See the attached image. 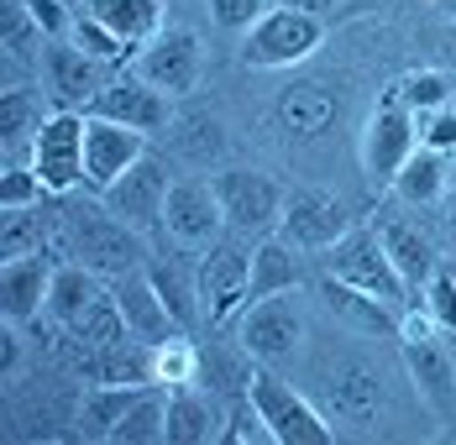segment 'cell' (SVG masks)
Segmentation results:
<instances>
[{
  "label": "cell",
  "instance_id": "6da1fadb",
  "mask_svg": "<svg viewBox=\"0 0 456 445\" xmlns=\"http://www.w3.org/2000/svg\"><path fill=\"white\" fill-rule=\"evenodd\" d=\"M325 37V21L294 5H268L247 32H241V63L247 69H289L305 63Z\"/></svg>",
  "mask_w": 456,
  "mask_h": 445
},
{
  "label": "cell",
  "instance_id": "7a4b0ae2",
  "mask_svg": "<svg viewBox=\"0 0 456 445\" xmlns=\"http://www.w3.org/2000/svg\"><path fill=\"white\" fill-rule=\"evenodd\" d=\"M252 304V247L241 241H216L200 257V320L205 325H231Z\"/></svg>",
  "mask_w": 456,
  "mask_h": 445
},
{
  "label": "cell",
  "instance_id": "3957f363",
  "mask_svg": "<svg viewBox=\"0 0 456 445\" xmlns=\"http://www.w3.org/2000/svg\"><path fill=\"white\" fill-rule=\"evenodd\" d=\"M325 278H341V283L362 288V294H372V299L394 304V310L410 304V288H404L399 267H394V257H388L383 236H372V231H346V236L330 247V257H325Z\"/></svg>",
  "mask_w": 456,
  "mask_h": 445
},
{
  "label": "cell",
  "instance_id": "277c9868",
  "mask_svg": "<svg viewBox=\"0 0 456 445\" xmlns=\"http://www.w3.org/2000/svg\"><path fill=\"white\" fill-rule=\"evenodd\" d=\"M210 189L221 199L226 231H236V236H273L283 221V189L257 168H221V174H210Z\"/></svg>",
  "mask_w": 456,
  "mask_h": 445
},
{
  "label": "cell",
  "instance_id": "5b68a950",
  "mask_svg": "<svg viewBox=\"0 0 456 445\" xmlns=\"http://www.w3.org/2000/svg\"><path fill=\"white\" fill-rule=\"evenodd\" d=\"M74 257L90 267L94 278H126V272H137L147 267V241L137 236V225L116 221L105 205H100V215L90 210V221L74 225Z\"/></svg>",
  "mask_w": 456,
  "mask_h": 445
},
{
  "label": "cell",
  "instance_id": "8992f818",
  "mask_svg": "<svg viewBox=\"0 0 456 445\" xmlns=\"http://www.w3.org/2000/svg\"><path fill=\"white\" fill-rule=\"evenodd\" d=\"M32 168L47 194H69L85 183V110H53L32 136Z\"/></svg>",
  "mask_w": 456,
  "mask_h": 445
},
{
  "label": "cell",
  "instance_id": "52a82bcc",
  "mask_svg": "<svg viewBox=\"0 0 456 445\" xmlns=\"http://www.w3.org/2000/svg\"><path fill=\"white\" fill-rule=\"evenodd\" d=\"M168 189H174V178H168V163H163V152H142L137 163L126 168V174L116 178L105 194H100V205L116 215V221L137 225V231H147V225L163 221V205H168Z\"/></svg>",
  "mask_w": 456,
  "mask_h": 445
},
{
  "label": "cell",
  "instance_id": "ba28073f",
  "mask_svg": "<svg viewBox=\"0 0 456 445\" xmlns=\"http://www.w3.org/2000/svg\"><path fill=\"white\" fill-rule=\"evenodd\" d=\"M305 341V314L294 304V294H273V299H252L236 314V346L252 361H278Z\"/></svg>",
  "mask_w": 456,
  "mask_h": 445
},
{
  "label": "cell",
  "instance_id": "9c48e42d",
  "mask_svg": "<svg viewBox=\"0 0 456 445\" xmlns=\"http://www.w3.org/2000/svg\"><path fill=\"white\" fill-rule=\"evenodd\" d=\"M247 393H252V403L263 409V419H268V430H273L278 445H330L336 441L330 419H325L320 409H310L289 383H278V377H268V372H257Z\"/></svg>",
  "mask_w": 456,
  "mask_h": 445
},
{
  "label": "cell",
  "instance_id": "30bf717a",
  "mask_svg": "<svg viewBox=\"0 0 456 445\" xmlns=\"http://www.w3.org/2000/svg\"><path fill=\"white\" fill-rule=\"evenodd\" d=\"M414 147H419V121H414V110L399 94H388V100L372 110V121L362 126L367 174L378 178V183H394V174L414 158Z\"/></svg>",
  "mask_w": 456,
  "mask_h": 445
},
{
  "label": "cell",
  "instance_id": "8fae6325",
  "mask_svg": "<svg viewBox=\"0 0 456 445\" xmlns=\"http://www.w3.org/2000/svg\"><path fill=\"white\" fill-rule=\"evenodd\" d=\"M352 231V210L336 199V194H320V189H294L283 199V221L278 236L299 252H330L341 236Z\"/></svg>",
  "mask_w": 456,
  "mask_h": 445
},
{
  "label": "cell",
  "instance_id": "7c38bea8",
  "mask_svg": "<svg viewBox=\"0 0 456 445\" xmlns=\"http://www.w3.org/2000/svg\"><path fill=\"white\" fill-rule=\"evenodd\" d=\"M200 63H205L200 37L179 27V32H158L152 43H142V53L132 58V74L174 100V94H189L200 85Z\"/></svg>",
  "mask_w": 456,
  "mask_h": 445
},
{
  "label": "cell",
  "instance_id": "4fadbf2b",
  "mask_svg": "<svg viewBox=\"0 0 456 445\" xmlns=\"http://www.w3.org/2000/svg\"><path fill=\"white\" fill-rule=\"evenodd\" d=\"M163 225H168V236H174L179 247H189V252L216 247L221 231H226V215H221V199H216L210 178H179V183L168 189Z\"/></svg>",
  "mask_w": 456,
  "mask_h": 445
},
{
  "label": "cell",
  "instance_id": "5bb4252c",
  "mask_svg": "<svg viewBox=\"0 0 456 445\" xmlns=\"http://www.w3.org/2000/svg\"><path fill=\"white\" fill-rule=\"evenodd\" d=\"M142 152H147V132L105 121V116H85V189L105 194Z\"/></svg>",
  "mask_w": 456,
  "mask_h": 445
},
{
  "label": "cell",
  "instance_id": "9a60e30c",
  "mask_svg": "<svg viewBox=\"0 0 456 445\" xmlns=\"http://www.w3.org/2000/svg\"><path fill=\"white\" fill-rule=\"evenodd\" d=\"M43 74H47V94L58 100V110H90V100L110 85L105 63L90 58L79 43H53L43 53Z\"/></svg>",
  "mask_w": 456,
  "mask_h": 445
},
{
  "label": "cell",
  "instance_id": "2e32d148",
  "mask_svg": "<svg viewBox=\"0 0 456 445\" xmlns=\"http://www.w3.org/2000/svg\"><path fill=\"white\" fill-rule=\"evenodd\" d=\"M85 116H105V121H121V126H137V132H163L168 126V94L137 79V74H116L90 100Z\"/></svg>",
  "mask_w": 456,
  "mask_h": 445
},
{
  "label": "cell",
  "instance_id": "e0dca14e",
  "mask_svg": "<svg viewBox=\"0 0 456 445\" xmlns=\"http://www.w3.org/2000/svg\"><path fill=\"white\" fill-rule=\"evenodd\" d=\"M158 288V299L168 304V314L179 320L183 330L200 325V263L189 257V247H168V252H147L142 267Z\"/></svg>",
  "mask_w": 456,
  "mask_h": 445
},
{
  "label": "cell",
  "instance_id": "ac0fdd59",
  "mask_svg": "<svg viewBox=\"0 0 456 445\" xmlns=\"http://www.w3.org/2000/svg\"><path fill=\"white\" fill-rule=\"evenodd\" d=\"M110 294H116V304H121V320H126V330L147 341V346H158V341H168V336H183V325L168 314V304L158 299V288H152V278L147 272H126V278H116L110 283Z\"/></svg>",
  "mask_w": 456,
  "mask_h": 445
},
{
  "label": "cell",
  "instance_id": "d6986e66",
  "mask_svg": "<svg viewBox=\"0 0 456 445\" xmlns=\"http://www.w3.org/2000/svg\"><path fill=\"white\" fill-rule=\"evenodd\" d=\"M47 288H53V267L47 257H11L0 263V310H5V325H27L47 314Z\"/></svg>",
  "mask_w": 456,
  "mask_h": 445
},
{
  "label": "cell",
  "instance_id": "ffe728a7",
  "mask_svg": "<svg viewBox=\"0 0 456 445\" xmlns=\"http://www.w3.org/2000/svg\"><path fill=\"white\" fill-rule=\"evenodd\" d=\"M404 367H410L414 393L430 403L436 419H456V361L436 341H404Z\"/></svg>",
  "mask_w": 456,
  "mask_h": 445
},
{
  "label": "cell",
  "instance_id": "44dd1931",
  "mask_svg": "<svg viewBox=\"0 0 456 445\" xmlns=\"http://www.w3.org/2000/svg\"><path fill=\"white\" fill-rule=\"evenodd\" d=\"M221 425L226 414L216 409V393L189 383V388H168V445H205V441H221Z\"/></svg>",
  "mask_w": 456,
  "mask_h": 445
},
{
  "label": "cell",
  "instance_id": "7402d4cb",
  "mask_svg": "<svg viewBox=\"0 0 456 445\" xmlns=\"http://www.w3.org/2000/svg\"><path fill=\"white\" fill-rule=\"evenodd\" d=\"M378 236H383L388 257H394V267H399L404 288H410V304H419V310H425V283L441 272V257H436L430 236H419L414 225H383Z\"/></svg>",
  "mask_w": 456,
  "mask_h": 445
},
{
  "label": "cell",
  "instance_id": "603a6c76",
  "mask_svg": "<svg viewBox=\"0 0 456 445\" xmlns=\"http://www.w3.org/2000/svg\"><path fill=\"white\" fill-rule=\"evenodd\" d=\"M299 283H305L299 247H289L283 236H257V247H252V299L299 294Z\"/></svg>",
  "mask_w": 456,
  "mask_h": 445
},
{
  "label": "cell",
  "instance_id": "cb8c5ba5",
  "mask_svg": "<svg viewBox=\"0 0 456 445\" xmlns=\"http://www.w3.org/2000/svg\"><path fill=\"white\" fill-rule=\"evenodd\" d=\"M85 11H90L100 27H110L126 47H137L142 53V43H152V37L163 32V11H168V0H90Z\"/></svg>",
  "mask_w": 456,
  "mask_h": 445
},
{
  "label": "cell",
  "instance_id": "d4e9b609",
  "mask_svg": "<svg viewBox=\"0 0 456 445\" xmlns=\"http://www.w3.org/2000/svg\"><path fill=\"white\" fill-rule=\"evenodd\" d=\"M147 388H152V383H94L90 393L79 399V435L110 441V430L121 425V414H126Z\"/></svg>",
  "mask_w": 456,
  "mask_h": 445
},
{
  "label": "cell",
  "instance_id": "484cf974",
  "mask_svg": "<svg viewBox=\"0 0 456 445\" xmlns=\"http://www.w3.org/2000/svg\"><path fill=\"white\" fill-rule=\"evenodd\" d=\"M325 304L341 314L346 325H357L367 336H399V310L394 304H383V299H372L362 288H352V283H341V278H325Z\"/></svg>",
  "mask_w": 456,
  "mask_h": 445
},
{
  "label": "cell",
  "instance_id": "4316f807",
  "mask_svg": "<svg viewBox=\"0 0 456 445\" xmlns=\"http://www.w3.org/2000/svg\"><path fill=\"white\" fill-rule=\"evenodd\" d=\"M105 288H100V278H94L85 263H63L53 267V288H47V314L58 320V325H69L79 310H90L94 299H100Z\"/></svg>",
  "mask_w": 456,
  "mask_h": 445
},
{
  "label": "cell",
  "instance_id": "83f0119b",
  "mask_svg": "<svg viewBox=\"0 0 456 445\" xmlns=\"http://www.w3.org/2000/svg\"><path fill=\"white\" fill-rule=\"evenodd\" d=\"M394 194H399L404 205H430V199H441V194H446V163H441V152H436V147H414V158L394 174Z\"/></svg>",
  "mask_w": 456,
  "mask_h": 445
},
{
  "label": "cell",
  "instance_id": "f1b7e54d",
  "mask_svg": "<svg viewBox=\"0 0 456 445\" xmlns=\"http://www.w3.org/2000/svg\"><path fill=\"white\" fill-rule=\"evenodd\" d=\"M168 435V399H158L152 388L142 393L126 414H121V425L110 430V445H152Z\"/></svg>",
  "mask_w": 456,
  "mask_h": 445
},
{
  "label": "cell",
  "instance_id": "f546056e",
  "mask_svg": "<svg viewBox=\"0 0 456 445\" xmlns=\"http://www.w3.org/2000/svg\"><path fill=\"white\" fill-rule=\"evenodd\" d=\"M74 341H85V346H110V341H121V336H132L126 330V320H121V304H116V294L105 288L100 299H94L90 310H79L69 325H63Z\"/></svg>",
  "mask_w": 456,
  "mask_h": 445
},
{
  "label": "cell",
  "instance_id": "4dcf8cb0",
  "mask_svg": "<svg viewBox=\"0 0 456 445\" xmlns=\"http://www.w3.org/2000/svg\"><path fill=\"white\" fill-rule=\"evenodd\" d=\"M252 356L241 352H200V388H210V393H226V399H236V393H247L252 388Z\"/></svg>",
  "mask_w": 456,
  "mask_h": 445
},
{
  "label": "cell",
  "instance_id": "1f68e13d",
  "mask_svg": "<svg viewBox=\"0 0 456 445\" xmlns=\"http://www.w3.org/2000/svg\"><path fill=\"white\" fill-rule=\"evenodd\" d=\"M152 383L158 388H189L200 383V346L183 341V336H168L152 346Z\"/></svg>",
  "mask_w": 456,
  "mask_h": 445
},
{
  "label": "cell",
  "instance_id": "d6a6232c",
  "mask_svg": "<svg viewBox=\"0 0 456 445\" xmlns=\"http://www.w3.org/2000/svg\"><path fill=\"white\" fill-rule=\"evenodd\" d=\"M221 441H226V445H278L273 430H268V419H263V409L252 403V393H236V399L226 403Z\"/></svg>",
  "mask_w": 456,
  "mask_h": 445
},
{
  "label": "cell",
  "instance_id": "836d02e7",
  "mask_svg": "<svg viewBox=\"0 0 456 445\" xmlns=\"http://www.w3.org/2000/svg\"><path fill=\"white\" fill-rule=\"evenodd\" d=\"M47 116H37V94L32 89H5L0 94V142H5V152L21 142V136H37Z\"/></svg>",
  "mask_w": 456,
  "mask_h": 445
},
{
  "label": "cell",
  "instance_id": "e575fe53",
  "mask_svg": "<svg viewBox=\"0 0 456 445\" xmlns=\"http://www.w3.org/2000/svg\"><path fill=\"white\" fill-rule=\"evenodd\" d=\"M5 225H0V257H37L43 252V221L37 210H0Z\"/></svg>",
  "mask_w": 456,
  "mask_h": 445
},
{
  "label": "cell",
  "instance_id": "d590c367",
  "mask_svg": "<svg viewBox=\"0 0 456 445\" xmlns=\"http://www.w3.org/2000/svg\"><path fill=\"white\" fill-rule=\"evenodd\" d=\"M74 43L85 47L90 58H100V63H132V58H137V47H126L110 27H100L90 11H79V16H74Z\"/></svg>",
  "mask_w": 456,
  "mask_h": 445
},
{
  "label": "cell",
  "instance_id": "8d00e7d4",
  "mask_svg": "<svg viewBox=\"0 0 456 445\" xmlns=\"http://www.w3.org/2000/svg\"><path fill=\"white\" fill-rule=\"evenodd\" d=\"M43 199H47V183L37 178V168L11 163V168L0 174V210H37Z\"/></svg>",
  "mask_w": 456,
  "mask_h": 445
},
{
  "label": "cell",
  "instance_id": "74e56055",
  "mask_svg": "<svg viewBox=\"0 0 456 445\" xmlns=\"http://www.w3.org/2000/svg\"><path fill=\"white\" fill-rule=\"evenodd\" d=\"M394 94H399L414 116H419V110H441V105H446V94H452V85H446V74H436V69H419V74H410V79L394 89Z\"/></svg>",
  "mask_w": 456,
  "mask_h": 445
},
{
  "label": "cell",
  "instance_id": "f35d334b",
  "mask_svg": "<svg viewBox=\"0 0 456 445\" xmlns=\"http://www.w3.org/2000/svg\"><path fill=\"white\" fill-rule=\"evenodd\" d=\"M425 314L436 320V330L456 336V278L452 272H436V278L425 283Z\"/></svg>",
  "mask_w": 456,
  "mask_h": 445
},
{
  "label": "cell",
  "instance_id": "ab89813d",
  "mask_svg": "<svg viewBox=\"0 0 456 445\" xmlns=\"http://www.w3.org/2000/svg\"><path fill=\"white\" fill-rule=\"evenodd\" d=\"M205 5H210V16H216L221 32H247L268 11V0H205Z\"/></svg>",
  "mask_w": 456,
  "mask_h": 445
},
{
  "label": "cell",
  "instance_id": "60d3db41",
  "mask_svg": "<svg viewBox=\"0 0 456 445\" xmlns=\"http://www.w3.org/2000/svg\"><path fill=\"white\" fill-rule=\"evenodd\" d=\"M21 5H27V16L37 21L43 37H63V32H74V11H69L63 0H21Z\"/></svg>",
  "mask_w": 456,
  "mask_h": 445
},
{
  "label": "cell",
  "instance_id": "b9f144b4",
  "mask_svg": "<svg viewBox=\"0 0 456 445\" xmlns=\"http://www.w3.org/2000/svg\"><path fill=\"white\" fill-rule=\"evenodd\" d=\"M419 142H425V147H436V152H452V147H456V110H446V105H441V110L425 121Z\"/></svg>",
  "mask_w": 456,
  "mask_h": 445
},
{
  "label": "cell",
  "instance_id": "7bdbcfd3",
  "mask_svg": "<svg viewBox=\"0 0 456 445\" xmlns=\"http://www.w3.org/2000/svg\"><path fill=\"white\" fill-rule=\"evenodd\" d=\"M27 37H37V21L27 16V5H5V47L27 53Z\"/></svg>",
  "mask_w": 456,
  "mask_h": 445
},
{
  "label": "cell",
  "instance_id": "ee69618b",
  "mask_svg": "<svg viewBox=\"0 0 456 445\" xmlns=\"http://www.w3.org/2000/svg\"><path fill=\"white\" fill-rule=\"evenodd\" d=\"M16 367H21V336L5 330L0 336V377H16Z\"/></svg>",
  "mask_w": 456,
  "mask_h": 445
},
{
  "label": "cell",
  "instance_id": "f6af8a7d",
  "mask_svg": "<svg viewBox=\"0 0 456 445\" xmlns=\"http://www.w3.org/2000/svg\"><path fill=\"white\" fill-rule=\"evenodd\" d=\"M278 5H294V11H310V16H325L336 0H278Z\"/></svg>",
  "mask_w": 456,
  "mask_h": 445
},
{
  "label": "cell",
  "instance_id": "bcb514c9",
  "mask_svg": "<svg viewBox=\"0 0 456 445\" xmlns=\"http://www.w3.org/2000/svg\"><path fill=\"white\" fill-rule=\"evenodd\" d=\"M446 210H452V221H456V178L446 183Z\"/></svg>",
  "mask_w": 456,
  "mask_h": 445
},
{
  "label": "cell",
  "instance_id": "7dc6e473",
  "mask_svg": "<svg viewBox=\"0 0 456 445\" xmlns=\"http://www.w3.org/2000/svg\"><path fill=\"white\" fill-rule=\"evenodd\" d=\"M63 5H90V0H63Z\"/></svg>",
  "mask_w": 456,
  "mask_h": 445
},
{
  "label": "cell",
  "instance_id": "c3c4849f",
  "mask_svg": "<svg viewBox=\"0 0 456 445\" xmlns=\"http://www.w3.org/2000/svg\"><path fill=\"white\" fill-rule=\"evenodd\" d=\"M452 278H456V267H452Z\"/></svg>",
  "mask_w": 456,
  "mask_h": 445
}]
</instances>
